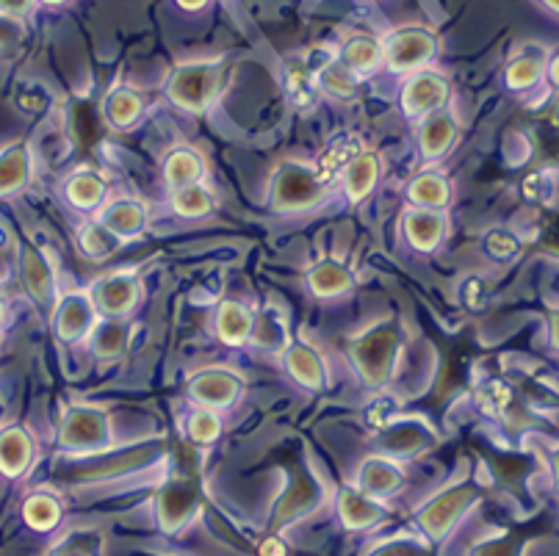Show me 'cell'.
Instances as JSON below:
<instances>
[{"instance_id":"6da1fadb","label":"cell","mask_w":559,"mask_h":556,"mask_svg":"<svg viewBox=\"0 0 559 556\" xmlns=\"http://www.w3.org/2000/svg\"><path fill=\"white\" fill-rule=\"evenodd\" d=\"M402 352V330L393 321H380L352 341V363L369 388H382L393 377Z\"/></svg>"},{"instance_id":"7a4b0ae2","label":"cell","mask_w":559,"mask_h":556,"mask_svg":"<svg viewBox=\"0 0 559 556\" xmlns=\"http://www.w3.org/2000/svg\"><path fill=\"white\" fill-rule=\"evenodd\" d=\"M222 72H225L222 59L183 61V64H178L169 72L164 92H167V97L178 108L200 114L216 100V95H219Z\"/></svg>"},{"instance_id":"3957f363","label":"cell","mask_w":559,"mask_h":556,"mask_svg":"<svg viewBox=\"0 0 559 556\" xmlns=\"http://www.w3.org/2000/svg\"><path fill=\"white\" fill-rule=\"evenodd\" d=\"M203 507V487L191 471H178L162 485L155 496V521L162 532L178 534L189 527Z\"/></svg>"},{"instance_id":"277c9868","label":"cell","mask_w":559,"mask_h":556,"mask_svg":"<svg viewBox=\"0 0 559 556\" xmlns=\"http://www.w3.org/2000/svg\"><path fill=\"white\" fill-rule=\"evenodd\" d=\"M476 498H479V487L474 482H454V485L443 487L438 496L429 498L416 512L418 532L427 540L447 537L454 523L474 507Z\"/></svg>"},{"instance_id":"5b68a950","label":"cell","mask_w":559,"mask_h":556,"mask_svg":"<svg viewBox=\"0 0 559 556\" xmlns=\"http://www.w3.org/2000/svg\"><path fill=\"white\" fill-rule=\"evenodd\" d=\"M438 54V36L427 25H402L382 36V64L391 72H418Z\"/></svg>"},{"instance_id":"8992f818","label":"cell","mask_w":559,"mask_h":556,"mask_svg":"<svg viewBox=\"0 0 559 556\" xmlns=\"http://www.w3.org/2000/svg\"><path fill=\"white\" fill-rule=\"evenodd\" d=\"M324 194V180L319 169L299 161H288L272 178V205L280 213H297L316 205Z\"/></svg>"},{"instance_id":"52a82bcc","label":"cell","mask_w":559,"mask_h":556,"mask_svg":"<svg viewBox=\"0 0 559 556\" xmlns=\"http://www.w3.org/2000/svg\"><path fill=\"white\" fill-rule=\"evenodd\" d=\"M111 440V426H108L106 413L100 407H72L61 424L59 443L70 451L81 454H97Z\"/></svg>"},{"instance_id":"ba28073f","label":"cell","mask_w":559,"mask_h":556,"mask_svg":"<svg viewBox=\"0 0 559 556\" xmlns=\"http://www.w3.org/2000/svg\"><path fill=\"white\" fill-rule=\"evenodd\" d=\"M449 95H452V90H449V81L443 72L418 70L402 86L399 103H402V111L407 117H427L432 111H441L447 106Z\"/></svg>"},{"instance_id":"9c48e42d","label":"cell","mask_w":559,"mask_h":556,"mask_svg":"<svg viewBox=\"0 0 559 556\" xmlns=\"http://www.w3.org/2000/svg\"><path fill=\"white\" fill-rule=\"evenodd\" d=\"M139 296H142V285L133 274H108L92 291V303L97 314L108 319H122L136 308Z\"/></svg>"},{"instance_id":"30bf717a","label":"cell","mask_w":559,"mask_h":556,"mask_svg":"<svg viewBox=\"0 0 559 556\" xmlns=\"http://www.w3.org/2000/svg\"><path fill=\"white\" fill-rule=\"evenodd\" d=\"M241 391H245L241 377H236L233 371H225V368H205V371L194 374L189 379V397L211 410L230 407L241 397Z\"/></svg>"},{"instance_id":"8fae6325","label":"cell","mask_w":559,"mask_h":556,"mask_svg":"<svg viewBox=\"0 0 559 556\" xmlns=\"http://www.w3.org/2000/svg\"><path fill=\"white\" fill-rule=\"evenodd\" d=\"M338 518L349 532H364V529L380 527L388 518V509L380 498H371L360 487H341L335 496Z\"/></svg>"},{"instance_id":"7c38bea8","label":"cell","mask_w":559,"mask_h":556,"mask_svg":"<svg viewBox=\"0 0 559 556\" xmlns=\"http://www.w3.org/2000/svg\"><path fill=\"white\" fill-rule=\"evenodd\" d=\"M95 303L86 294H70L53 310V332L61 341H78L95 330Z\"/></svg>"},{"instance_id":"4fadbf2b","label":"cell","mask_w":559,"mask_h":556,"mask_svg":"<svg viewBox=\"0 0 559 556\" xmlns=\"http://www.w3.org/2000/svg\"><path fill=\"white\" fill-rule=\"evenodd\" d=\"M162 451V446H133L128 451H119V454H84L90 457V462L78 465V482L81 480H106V476H117L122 471H131V468L144 465V462L155 460V454Z\"/></svg>"},{"instance_id":"5bb4252c","label":"cell","mask_w":559,"mask_h":556,"mask_svg":"<svg viewBox=\"0 0 559 556\" xmlns=\"http://www.w3.org/2000/svg\"><path fill=\"white\" fill-rule=\"evenodd\" d=\"M432 440L429 426L421 421H396L385 429V433L377 438L382 457L388 460H407V457H416L418 451H424Z\"/></svg>"},{"instance_id":"9a60e30c","label":"cell","mask_w":559,"mask_h":556,"mask_svg":"<svg viewBox=\"0 0 559 556\" xmlns=\"http://www.w3.org/2000/svg\"><path fill=\"white\" fill-rule=\"evenodd\" d=\"M405 485V474H402V468L396 465L388 457H369L364 460V465L357 468V485L364 493H369L371 498H391L393 493L402 490Z\"/></svg>"},{"instance_id":"2e32d148","label":"cell","mask_w":559,"mask_h":556,"mask_svg":"<svg viewBox=\"0 0 559 556\" xmlns=\"http://www.w3.org/2000/svg\"><path fill=\"white\" fill-rule=\"evenodd\" d=\"M548 54L537 45H524L504 67V83L512 92L537 90L546 78Z\"/></svg>"},{"instance_id":"e0dca14e","label":"cell","mask_w":559,"mask_h":556,"mask_svg":"<svg viewBox=\"0 0 559 556\" xmlns=\"http://www.w3.org/2000/svg\"><path fill=\"white\" fill-rule=\"evenodd\" d=\"M23 283L28 288L31 299L43 308H50L56 305V280L53 269H50L48 258H45L39 249L25 247L23 249Z\"/></svg>"},{"instance_id":"ac0fdd59","label":"cell","mask_w":559,"mask_h":556,"mask_svg":"<svg viewBox=\"0 0 559 556\" xmlns=\"http://www.w3.org/2000/svg\"><path fill=\"white\" fill-rule=\"evenodd\" d=\"M454 139H457V122L447 108L432 111L424 117L421 131H418V144L427 158H443L452 150Z\"/></svg>"},{"instance_id":"d6986e66","label":"cell","mask_w":559,"mask_h":556,"mask_svg":"<svg viewBox=\"0 0 559 556\" xmlns=\"http://www.w3.org/2000/svg\"><path fill=\"white\" fill-rule=\"evenodd\" d=\"M316 501H319V485H316V480H310L308 474H297L286 496L280 498V507L274 512V529H283L292 521H297L299 516H308L310 509L316 507Z\"/></svg>"},{"instance_id":"ffe728a7","label":"cell","mask_w":559,"mask_h":556,"mask_svg":"<svg viewBox=\"0 0 559 556\" xmlns=\"http://www.w3.org/2000/svg\"><path fill=\"white\" fill-rule=\"evenodd\" d=\"M338 61L355 75H369L382 67V39L371 34H352L341 48Z\"/></svg>"},{"instance_id":"44dd1931","label":"cell","mask_w":559,"mask_h":556,"mask_svg":"<svg viewBox=\"0 0 559 556\" xmlns=\"http://www.w3.org/2000/svg\"><path fill=\"white\" fill-rule=\"evenodd\" d=\"M405 233L413 247L429 252L447 236V216L438 211H429V208H416L405 216Z\"/></svg>"},{"instance_id":"7402d4cb","label":"cell","mask_w":559,"mask_h":556,"mask_svg":"<svg viewBox=\"0 0 559 556\" xmlns=\"http://www.w3.org/2000/svg\"><path fill=\"white\" fill-rule=\"evenodd\" d=\"M286 368L292 371V377L297 379L299 385L310 388V391H322L328 377H324V363L319 357V352L310 344L299 341V344H292L286 350Z\"/></svg>"},{"instance_id":"603a6c76","label":"cell","mask_w":559,"mask_h":556,"mask_svg":"<svg viewBox=\"0 0 559 556\" xmlns=\"http://www.w3.org/2000/svg\"><path fill=\"white\" fill-rule=\"evenodd\" d=\"M100 222L126 241V238L144 233V227H147V208L136 200H117L103 211Z\"/></svg>"},{"instance_id":"cb8c5ba5","label":"cell","mask_w":559,"mask_h":556,"mask_svg":"<svg viewBox=\"0 0 559 556\" xmlns=\"http://www.w3.org/2000/svg\"><path fill=\"white\" fill-rule=\"evenodd\" d=\"M380 180V158L374 153H357L344 166V189L352 202L364 200Z\"/></svg>"},{"instance_id":"d4e9b609","label":"cell","mask_w":559,"mask_h":556,"mask_svg":"<svg viewBox=\"0 0 559 556\" xmlns=\"http://www.w3.org/2000/svg\"><path fill=\"white\" fill-rule=\"evenodd\" d=\"M34 457V443L23 429H7L0 433V474L20 476L25 474V468L31 465Z\"/></svg>"},{"instance_id":"484cf974","label":"cell","mask_w":559,"mask_h":556,"mask_svg":"<svg viewBox=\"0 0 559 556\" xmlns=\"http://www.w3.org/2000/svg\"><path fill=\"white\" fill-rule=\"evenodd\" d=\"M31 173V158L25 144H9L7 150H0V197L14 194L25 186Z\"/></svg>"},{"instance_id":"4316f807","label":"cell","mask_w":559,"mask_h":556,"mask_svg":"<svg viewBox=\"0 0 559 556\" xmlns=\"http://www.w3.org/2000/svg\"><path fill=\"white\" fill-rule=\"evenodd\" d=\"M203 173V158H200L194 150H175V153H169L167 161H164V180H167V186L173 191L191 184H200Z\"/></svg>"},{"instance_id":"83f0119b","label":"cell","mask_w":559,"mask_h":556,"mask_svg":"<svg viewBox=\"0 0 559 556\" xmlns=\"http://www.w3.org/2000/svg\"><path fill=\"white\" fill-rule=\"evenodd\" d=\"M252 321H255V316L241 303H222L219 314H216V330H219V338L225 344L238 346L252 335Z\"/></svg>"},{"instance_id":"f1b7e54d","label":"cell","mask_w":559,"mask_h":556,"mask_svg":"<svg viewBox=\"0 0 559 556\" xmlns=\"http://www.w3.org/2000/svg\"><path fill=\"white\" fill-rule=\"evenodd\" d=\"M250 338L258 350H266V352H286L288 346H292L288 344L286 321H283V316L272 308H266L263 314L255 316Z\"/></svg>"},{"instance_id":"f546056e","label":"cell","mask_w":559,"mask_h":556,"mask_svg":"<svg viewBox=\"0 0 559 556\" xmlns=\"http://www.w3.org/2000/svg\"><path fill=\"white\" fill-rule=\"evenodd\" d=\"M103 114H106V122L114 125V128H131L142 117V97L131 86H117V90L108 92L106 103H103Z\"/></svg>"},{"instance_id":"4dcf8cb0","label":"cell","mask_w":559,"mask_h":556,"mask_svg":"<svg viewBox=\"0 0 559 556\" xmlns=\"http://www.w3.org/2000/svg\"><path fill=\"white\" fill-rule=\"evenodd\" d=\"M308 285L316 296H341L352 288V272L338 261H322L308 272Z\"/></svg>"},{"instance_id":"1f68e13d","label":"cell","mask_w":559,"mask_h":556,"mask_svg":"<svg viewBox=\"0 0 559 556\" xmlns=\"http://www.w3.org/2000/svg\"><path fill=\"white\" fill-rule=\"evenodd\" d=\"M128 341H131V327L126 324V319H106L92 330V352L103 360L122 355Z\"/></svg>"},{"instance_id":"d6a6232c","label":"cell","mask_w":559,"mask_h":556,"mask_svg":"<svg viewBox=\"0 0 559 556\" xmlns=\"http://www.w3.org/2000/svg\"><path fill=\"white\" fill-rule=\"evenodd\" d=\"M407 197H411V202H416L418 208L441 211L449 202V184L443 175L421 173L411 186H407Z\"/></svg>"},{"instance_id":"836d02e7","label":"cell","mask_w":559,"mask_h":556,"mask_svg":"<svg viewBox=\"0 0 559 556\" xmlns=\"http://www.w3.org/2000/svg\"><path fill=\"white\" fill-rule=\"evenodd\" d=\"M64 194L75 208H97L106 200V180L95 173H75L67 180Z\"/></svg>"},{"instance_id":"e575fe53","label":"cell","mask_w":559,"mask_h":556,"mask_svg":"<svg viewBox=\"0 0 559 556\" xmlns=\"http://www.w3.org/2000/svg\"><path fill=\"white\" fill-rule=\"evenodd\" d=\"M23 518L25 523H31V527L39 529V532H48V529H53L56 523L61 521L59 498H53L50 493H36V496H31L28 501H25Z\"/></svg>"},{"instance_id":"d590c367","label":"cell","mask_w":559,"mask_h":556,"mask_svg":"<svg viewBox=\"0 0 559 556\" xmlns=\"http://www.w3.org/2000/svg\"><path fill=\"white\" fill-rule=\"evenodd\" d=\"M173 208L180 216H186V220H203V216L211 213V208H214V197H211L209 189H203L200 184H191L175 191Z\"/></svg>"},{"instance_id":"8d00e7d4","label":"cell","mask_w":559,"mask_h":556,"mask_svg":"<svg viewBox=\"0 0 559 556\" xmlns=\"http://www.w3.org/2000/svg\"><path fill=\"white\" fill-rule=\"evenodd\" d=\"M78 244H81V249L90 255L92 261H100V258H106V255L117 252L119 244H122V238H119L117 233L108 230L103 222H95V225H86L84 230H81Z\"/></svg>"},{"instance_id":"74e56055","label":"cell","mask_w":559,"mask_h":556,"mask_svg":"<svg viewBox=\"0 0 559 556\" xmlns=\"http://www.w3.org/2000/svg\"><path fill=\"white\" fill-rule=\"evenodd\" d=\"M319 90L330 92V95L335 97H349L355 95L357 90V75L352 70H346L338 61V56H335V59H330L328 64L319 70Z\"/></svg>"},{"instance_id":"f35d334b","label":"cell","mask_w":559,"mask_h":556,"mask_svg":"<svg viewBox=\"0 0 559 556\" xmlns=\"http://www.w3.org/2000/svg\"><path fill=\"white\" fill-rule=\"evenodd\" d=\"M50 556H103V537L92 529L72 532L61 540Z\"/></svg>"},{"instance_id":"ab89813d","label":"cell","mask_w":559,"mask_h":556,"mask_svg":"<svg viewBox=\"0 0 559 556\" xmlns=\"http://www.w3.org/2000/svg\"><path fill=\"white\" fill-rule=\"evenodd\" d=\"M186 433H189V438L194 440V443H214L222 433L219 415L211 407L194 410V413L189 415V421H186Z\"/></svg>"},{"instance_id":"60d3db41","label":"cell","mask_w":559,"mask_h":556,"mask_svg":"<svg viewBox=\"0 0 559 556\" xmlns=\"http://www.w3.org/2000/svg\"><path fill=\"white\" fill-rule=\"evenodd\" d=\"M369 556H429V545L418 537H396L377 545Z\"/></svg>"},{"instance_id":"b9f144b4","label":"cell","mask_w":559,"mask_h":556,"mask_svg":"<svg viewBox=\"0 0 559 556\" xmlns=\"http://www.w3.org/2000/svg\"><path fill=\"white\" fill-rule=\"evenodd\" d=\"M485 249H488V255L499 258V261H507V258L518 252V238L507 230H490L488 238H485Z\"/></svg>"},{"instance_id":"7bdbcfd3","label":"cell","mask_w":559,"mask_h":556,"mask_svg":"<svg viewBox=\"0 0 559 556\" xmlns=\"http://www.w3.org/2000/svg\"><path fill=\"white\" fill-rule=\"evenodd\" d=\"M471 556H518V543L510 537H496L488 543L476 545Z\"/></svg>"},{"instance_id":"ee69618b","label":"cell","mask_w":559,"mask_h":556,"mask_svg":"<svg viewBox=\"0 0 559 556\" xmlns=\"http://www.w3.org/2000/svg\"><path fill=\"white\" fill-rule=\"evenodd\" d=\"M507 402H510V391H507V385L490 382L488 388L483 391V407L488 410V413H501V410L507 407Z\"/></svg>"},{"instance_id":"f6af8a7d","label":"cell","mask_w":559,"mask_h":556,"mask_svg":"<svg viewBox=\"0 0 559 556\" xmlns=\"http://www.w3.org/2000/svg\"><path fill=\"white\" fill-rule=\"evenodd\" d=\"M20 23L17 17H9V14L0 12V48H12L14 42L20 39Z\"/></svg>"},{"instance_id":"bcb514c9","label":"cell","mask_w":559,"mask_h":556,"mask_svg":"<svg viewBox=\"0 0 559 556\" xmlns=\"http://www.w3.org/2000/svg\"><path fill=\"white\" fill-rule=\"evenodd\" d=\"M261 556H288L286 540L280 537L277 532L269 534V537L261 543Z\"/></svg>"},{"instance_id":"7dc6e473","label":"cell","mask_w":559,"mask_h":556,"mask_svg":"<svg viewBox=\"0 0 559 556\" xmlns=\"http://www.w3.org/2000/svg\"><path fill=\"white\" fill-rule=\"evenodd\" d=\"M36 0H0V12L9 14V17H23L34 9Z\"/></svg>"},{"instance_id":"c3c4849f","label":"cell","mask_w":559,"mask_h":556,"mask_svg":"<svg viewBox=\"0 0 559 556\" xmlns=\"http://www.w3.org/2000/svg\"><path fill=\"white\" fill-rule=\"evenodd\" d=\"M546 78H548V83H551V86H557V90H559V54L548 56Z\"/></svg>"},{"instance_id":"681fc988","label":"cell","mask_w":559,"mask_h":556,"mask_svg":"<svg viewBox=\"0 0 559 556\" xmlns=\"http://www.w3.org/2000/svg\"><path fill=\"white\" fill-rule=\"evenodd\" d=\"M183 12H200V9H205L211 3V0H175Z\"/></svg>"},{"instance_id":"f907efd6","label":"cell","mask_w":559,"mask_h":556,"mask_svg":"<svg viewBox=\"0 0 559 556\" xmlns=\"http://www.w3.org/2000/svg\"><path fill=\"white\" fill-rule=\"evenodd\" d=\"M551 344L559 350V310H554L551 316Z\"/></svg>"},{"instance_id":"816d5d0a","label":"cell","mask_w":559,"mask_h":556,"mask_svg":"<svg viewBox=\"0 0 559 556\" xmlns=\"http://www.w3.org/2000/svg\"><path fill=\"white\" fill-rule=\"evenodd\" d=\"M540 3V9H546L548 14H557L559 17V0H537Z\"/></svg>"},{"instance_id":"f5cc1de1","label":"cell","mask_w":559,"mask_h":556,"mask_svg":"<svg viewBox=\"0 0 559 556\" xmlns=\"http://www.w3.org/2000/svg\"><path fill=\"white\" fill-rule=\"evenodd\" d=\"M36 3H45V7H61L67 0H36Z\"/></svg>"},{"instance_id":"db71d44e","label":"cell","mask_w":559,"mask_h":556,"mask_svg":"<svg viewBox=\"0 0 559 556\" xmlns=\"http://www.w3.org/2000/svg\"><path fill=\"white\" fill-rule=\"evenodd\" d=\"M554 476H557V487H559V454L554 457Z\"/></svg>"},{"instance_id":"11a10c76","label":"cell","mask_w":559,"mask_h":556,"mask_svg":"<svg viewBox=\"0 0 559 556\" xmlns=\"http://www.w3.org/2000/svg\"><path fill=\"white\" fill-rule=\"evenodd\" d=\"M0 319H3V299H0Z\"/></svg>"}]
</instances>
